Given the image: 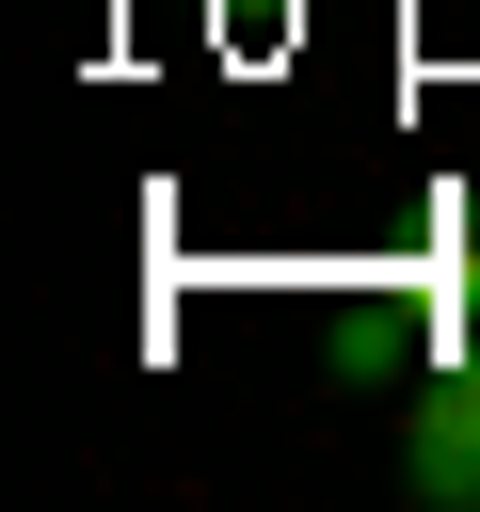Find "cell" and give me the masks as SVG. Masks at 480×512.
<instances>
[{
    "instance_id": "6da1fadb",
    "label": "cell",
    "mask_w": 480,
    "mask_h": 512,
    "mask_svg": "<svg viewBox=\"0 0 480 512\" xmlns=\"http://www.w3.org/2000/svg\"><path fill=\"white\" fill-rule=\"evenodd\" d=\"M400 496L416 512H480V336H448L432 384L400 400Z\"/></svg>"
},
{
    "instance_id": "7a4b0ae2",
    "label": "cell",
    "mask_w": 480,
    "mask_h": 512,
    "mask_svg": "<svg viewBox=\"0 0 480 512\" xmlns=\"http://www.w3.org/2000/svg\"><path fill=\"white\" fill-rule=\"evenodd\" d=\"M208 16H240V32H288V0H208Z\"/></svg>"
}]
</instances>
